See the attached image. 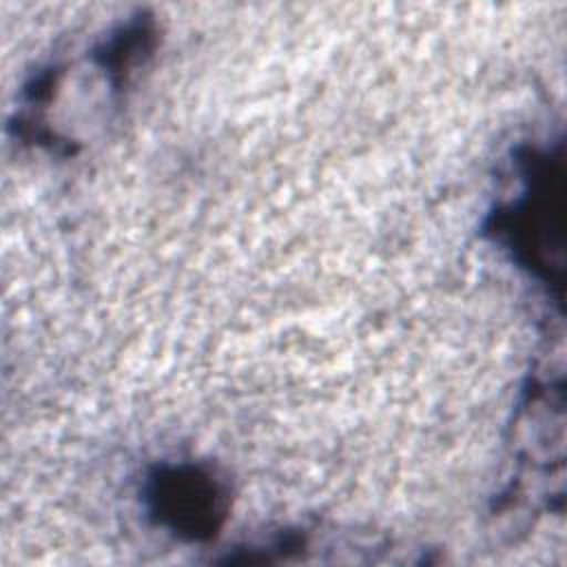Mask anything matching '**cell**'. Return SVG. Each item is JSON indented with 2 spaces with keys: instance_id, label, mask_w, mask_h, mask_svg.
<instances>
[{
  "instance_id": "1",
  "label": "cell",
  "mask_w": 567,
  "mask_h": 567,
  "mask_svg": "<svg viewBox=\"0 0 567 567\" xmlns=\"http://www.w3.org/2000/svg\"><path fill=\"white\" fill-rule=\"evenodd\" d=\"M144 494L151 516L190 540L215 536L228 507L226 483L195 463L159 465L148 474Z\"/></svg>"
}]
</instances>
